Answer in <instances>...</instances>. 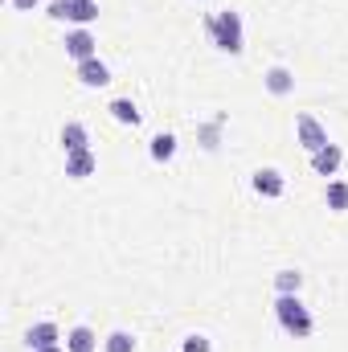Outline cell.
<instances>
[{"mask_svg": "<svg viewBox=\"0 0 348 352\" xmlns=\"http://www.w3.org/2000/svg\"><path fill=\"white\" fill-rule=\"evenodd\" d=\"M94 16H98V0H70V21L78 29H87Z\"/></svg>", "mask_w": 348, "mask_h": 352, "instance_id": "5bb4252c", "label": "cell"}, {"mask_svg": "<svg viewBox=\"0 0 348 352\" xmlns=\"http://www.w3.org/2000/svg\"><path fill=\"white\" fill-rule=\"evenodd\" d=\"M340 164H345V152H340L336 144H328V148L312 152V168H316L320 176H336V173H340Z\"/></svg>", "mask_w": 348, "mask_h": 352, "instance_id": "8992f818", "label": "cell"}, {"mask_svg": "<svg viewBox=\"0 0 348 352\" xmlns=\"http://www.w3.org/2000/svg\"><path fill=\"white\" fill-rule=\"evenodd\" d=\"M262 82H266V90H270V94H279V98H283V94H291V90H295V74H291L287 66H270Z\"/></svg>", "mask_w": 348, "mask_h": 352, "instance_id": "30bf717a", "label": "cell"}, {"mask_svg": "<svg viewBox=\"0 0 348 352\" xmlns=\"http://www.w3.org/2000/svg\"><path fill=\"white\" fill-rule=\"evenodd\" d=\"M173 156H176V135H168V131L152 135V160H156V164H168Z\"/></svg>", "mask_w": 348, "mask_h": 352, "instance_id": "4fadbf2b", "label": "cell"}, {"mask_svg": "<svg viewBox=\"0 0 348 352\" xmlns=\"http://www.w3.org/2000/svg\"><path fill=\"white\" fill-rule=\"evenodd\" d=\"M205 33H209V41H213L221 54H242V50H246V45H242V16L230 12V8L205 16Z\"/></svg>", "mask_w": 348, "mask_h": 352, "instance_id": "6da1fadb", "label": "cell"}, {"mask_svg": "<svg viewBox=\"0 0 348 352\" xmlns=\"http://www.w3.org/2000/svg\"><path fill=\"white\" fill-rule=\"evenodd\" d=\"M8 4H12L17 12H33V8H37V0H8Z\"/></svg>", "mask_w": 348, "mask_h": 352, "instance_id": "44dd1931", "label": "cell"}, {"mask_svg": "<svg viewBox=\"0 0 348 352\" xmlns=\"http://www.w3.org/2000/svg\"><path fill=\"white\" fill-rule=\"evenodd\" d=\"M107 111H111V115H115V119H119V123H131V127H135V123H140V107H135V102H131V98H115V102H111V107H107Z\"/></svg>", "mask_w": 348, "mask_h": 352, "instance_id": "9a60e30c", "label": "cell"}, {"mask_svg": "<svg viewBox=\"0 0 348 352\" xmlns=\"http://www.w3.org/2000/svg\"><path fill=\"white\" fill-rule=\"evenodd\" d=\"M283 188H287V184H283V173H279V168H259V173H254V192H259V197H270V201H274V197H283Z\"/></svg>", "mask_w": 348, "mask_h": 352, "instance_id": "9c48e42d", "label": "cell"}, {"mask_svg": "<svg viewBox=\"0 0 348 352\" xmlns=\"http://www.w3.org/2000/svg\"><path fill=\"white\" fill-rule=\"evenodd\" d=\"M62 340V332H58V324H50V320H41V324H33L29 332H25V344L37 352V349H50V344H58Z\"/></svg>", "mask_w": 348, "mask_h": 352, "instance_id": "52a82bcc", "label": "cell"}, {"mask_svg": "<svg viewBox=\"0 0 348 352\" xmlns=\"http://www.w3.org/2000/svg\"><path fill=\"white\" fill-rule=\"evenodd\" d=\"M324 201H328V209H332V213H345V209H348V180H332Z\"/></svg>", "mask_w": 348, "mask_h": 352, "instance_id": "2e32d148", "label": "cell"}, {"mask_svg": "<svg viewBox=\"0 0 348 352\" xmlns=\"http://www.w3.org/2000/svg\"><path fill=\"white\" fill-rule=\"evenodd\" d=\"M62 45H66V54H70L74 62L98 58V54H94V45H98V41H94V33H90V29H74V33H66V41H62Z\"/></svg>", "mask_w": 348, "mask_h": 352, "instance_id": "277c9868", "label": "cell"}, {"mask_svg": "<svg viewBox=\"0 0 348 352\" xmlns=\"http://www.w3.org/2000/svg\"><path fill=\"white\" fill-rule=\"evenodd\" d=\"M274 287H279V295H299L303 274H299V270H279V274H274Z\"/></svg>", "mask_w": 348, "mask_h": 352, "instance_id": "e0dca14e", "label": "cell"}, {"mask_svg": "<svg viewBox=\"0 0 348 352\" xmlns=\"http://www.w3.org/2000/svg\"><path fill=\"white\" fill-rule=\"evenodd\" d=\"M78 82H83V87H107V82H111V70H107V62H98V58L78 62Z\"/></svg>", "mask_w": 348, "mask_h": 352, "instance_id": "ba28073f", "label": "cell"}, {"mask_svg": "<svg viewBox=\"0 0 348 352\" xmlns=\"http://www.w3.org/2000/svg\"><path fill=\"white\" fill-rule=\"evenodd\" d=\"M50 16L54 21H70V0H50Z\"/></svg>", "mask_w": 348, "mask_h": 352, "instance_id": "ffe728a7", "label": "cell"}, {"mask_svg": "<svg viewBox=\"0 0 348 352\" xmlns=\"http://www.w3.org/2000/svg\"><path fill=\"white\" fill-rule=\"evenodd\" d=\"M180 352H213V349H209V336L193 332V336H184V340H180Z\"/></svg>", "mask_w": 348, "mask_h": 352, "instance_id": "d6986e66", "label": "cell"}, {"mask_svg": "<svg viewBox=\"0 0 348 352\" xmlns=\"http://www.w3.org/2000/svg\"><path fill=\"white\" fill-rule=\"evenodd\" d=\"M274 316H279V328H283L287 336H295V340H307V336L316 332V320H312V311L299 303V295H279V299H274Z\"/></svg>", "mask_w": 348, "mask_h": 352, "instance_id": "7a4b0ae2", "label": "cell"}, {"mask_svg": "<svg viewBox=\"0 0 348 352\" xmlns=\"http://www.w3.org/2000/svg\"><path fill=\"white\" fill-rule=\"evenodd\" d=\"M37 352H62V349H58V344H50V349H37Z\"/></svg>", "mask_w": 348, "mask_h": 352, "instance_id": "7402d4cb", "label": "cell"}, {"mask_svg": "<svg viewBox=\"0 0 348 352\" xmlns=\"http://www.w3.org/2000/svg\"><path fill=\"white\" fill-rule=\"evenodd\" d=\"M94 349H98V336L90 332L87 324H78V328L66 332V352H94Z\"/></svg>", "mask_w": 348, "mask_h": 352, "instance_id": "7c38bea8", "label": "cell"}, {"mask_svg": "<svg viewBox=\"0 0 348 352\" xmlns=\"http://www.w3.org/2000/svg\"><path fill=\"white\" fill-rule=\"evenodd\" d=\"M62 148H66V152H87L90 148V135L78 119H70V123L62 127Z\"/></svg>", "mask_w": 348, "mask_h": 352, "instance_id": "8fae6325", "label": "cell"}, {"mask_svg": "<svg viewBox=\"0 0 348 352\" xmlns=\"http://www.w3.org/2000/svg\"><path fill=\"white\" fill-rule=\"evenodd\" d=\"M295 135H299V144H303L307 152L328 148V131H324V123H320L316 115H299V119H295Z\"/></svg>", "mask_w": 348, "mask_h": 352, "instance_id": "3957f363", "label": "cell"}, {"mask_svg": "<svg viewBox=\"0 0 348 352\" xmlns=\"http://www.w3.org/2000/svg\"><path fill=\"white\" fill-rule=\"evenodd\" d=\"M94 168H98V156L94 152H66V176L70 180H87V176H94Z\"/></svg>", "mask_w": 348, "mask_h": 352, "instance_id": "5b68a950", "label": "cell"}, {"mask_svg": "<svg viewBox=\"0 0 348 352\" xmlns=\"http://www.w3.org/2000/svg\"><path fill=\"white\" fill-rule=\"evenodd\" d=\"M102 349H107V352H135V336L119 328V332H111V336L102 340Z\"/></svg>", "mask_w": 348, "mask_h": 352, "instance_id": "ac0fdd59", "label": "cell"}]
</instances>
